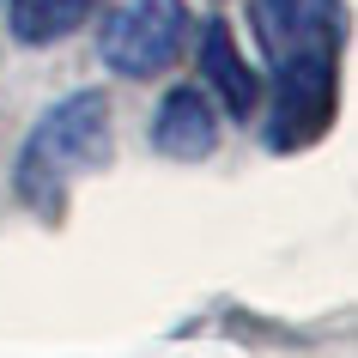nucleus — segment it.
Masks as SVG:
<instances>
[{"instance_id": "obj_6", "label": "nucleus", "mask_w": 358, "mask_h": 358, "mask_svg": "<svg viewBox=\"0 0 358 358\" xmlns=\"http://www.w3.org/2000/svg\"><path fill=\"white\" fill-rule=\"evenodd\" d=\"M92 6H103V0H13L6 13H13L19 43H55L67 31H79Z\"/></svg>"}, {"instance_id": "obj_1", "label": "nucleus", "mask_w": 358, "mask_h": 358, "mask_svg": "<svg viewBox=\"0 0 358 358\" xmlns=\"http://www.w3.org/2000/svg\"><path fill=\"white\" fill-rule=\"evenodd\" d=\"M255 31L273 61V122L267 146H310L334 122V67H340V6L334 0H255Z\"/></svg>"}, {"instance_id": "obj_3", "label": "nucleus", "mask_w": 358, "mask_h": 358, "mask_svg": "<svg viewBox=\"0 0 358 358\" xmlns=\"http://www.w3.org/2000/svg\"><path fill=\"white\" fill-rule=\"evenodd\" d=\"M189 0H122L97 31V55L122 79H152L176 67L182 43H189Z\"/></svg>"}, {"instance_id": "obj_5", "label": "nucleus", "mask_w": 358, "mask_h": 358, "mask_svg": "<svg viewBox=\"0 0 358 358\" xmlns=\"http://www.w3.org/2000/svg\"><path fill=\"white\" fill-rule=\"evenodd\" d=\"M201 73L213 79V92L225 97L231 115H255V103H262V79H255V67L243 61V49H237V37H231L225 19H213L207 31H201Z\"/></svg>"}, {"instance_id": "obj_4", "label": "nucleus", "mask_w": 358, "mask_h": 358, "mask_svg": "<svg viewBox=\"0 0 358 358\" xmlns=\"http://www.w3.org/2000/svg\"><path fill=\"white\" fill-rule=\"evenodd\" d=\"M152 146L164 152V158H207L213 146H219V115H213V103L194 85H176V92H164V103H158V115H152Z\"/></svg>"}, {"instance_id": "obj_2", "label": "nucleus", "mask_w": 358, "mask_h": 358, "mask_svg": "<svg viewBox=\"0 0 358 358\" xmlns=\"http://www.w3.org/2000/svg\"><path fill=\"white\" fill-rule=\"evenodd\" d=\"M110 158V97L103 92H73L24 134L19 164H13V189L31 207H55L85 170Z\"/></svg>"}]
</instances>
